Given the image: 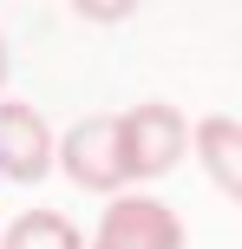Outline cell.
Segmentation results:
<instances>
[{
	"instance_id": "cell-6",
	"label": "cell",
	"mask_w": 242,
	"mask_h": 249,
	"mask_svg": "<svg viewBox=\"0 0 242 249\" xmlns=\"http://www.w3.org/2000/svg\"><path fill=\"white\" fill-rule=\"evenodd\" d=\"M0 249H85V236L59 210H26V216H13V230L0 236Z\"/></svg>"
},
{
	"instance_id": "cell-3",
	"label": "cell",
	"mask_w": 242,
	"mask_h": 249,
	"mask_svg": "<svg viewBox=\"0 0 242 249\" xmlns=\"http://www.w3.org/2000/svg\"><path fill=\"white\" fill-rule=\"evenodd\" d=\"M183 216L157 197H112L92 249H183Z\"/></svg>"
},
{
	"instance_id": "cell-7",
	"label": "cell",
	"mask_w": 242,
	"mask_h": 249,
	"mask_svg": "<svg viewBox=\"0 0 242 249\" xmlns=\"http://www.w3.org/2000/svg\"><path fill=\"white\" fill-rule=\"evenodd\" d=\"M0 79H7V39H0Z\"/></svg>"
},
{
	"instance_id": "cell-1",
	"label": "cell",
	"mask_w": 242,
	"mask_h": 249,
	"mask_svg": "<svg viewBox=\"0 0 242 249\" xmlns=\"http://www.w3.org/2000/svg\"><path fill=\"white\" fill-rule=\"evenodd\" d=\"M196 144V124L177 112V105H131L118 118V151H125V184H151V177L177 171L183 151Z\"/></svg>"
},
{
	"instance_id": "cell-2",
	"label": "cell",
	"mask_w": 242,
	"mask_h": 249,
	"mask_svg": "<svg viewBox=\"0 0 242 249\" xmlns=\"http://www.w3.org/2000/svg\"><path fill=\"white\" fill-rule=\"evenodd\" d=\"M59 164H65V177H72L79 190H92V197H112V190L125 184V151H118V118H105V112L79 118L72 131L59 138Z\"/></svg>"
},
{
	"instance_id": "cell-5",
	"label": "cell",
	"mask_w": 242,
	"mask_h": 249,
	"mask_svg": "<svg viewBox=\"0 0 242 249\" xmlns=\"http://www.w3.org/2000/svg\"><path fill=\"white\" fill-rule=\"evenodd\" d=\"M196 158H203L210 184H216L229 203H242V124L229 112H216V118L196 124Z\"/></svg>"
},
{
	"instance_id": "cell-4",
	"label": "cell",
	"mask_w": 242,
	"mask_h": 249,
	"mask_svg": "<svg viewBox=\"0 0 242 249\" xmlns=\"http://www.w3.org/2000/svg\"><path fill=\"white\" fill-rule=\"evenodd\" d=\"M52 131L46 118L33 112V105H0V177H13V184H39V177L52 171Z\"/></svg>"
}]
</instances>
